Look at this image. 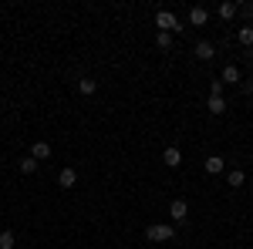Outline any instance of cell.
<instances>
[{"mask_svg":"<svg viewBox=\"0 0 253 249\" xmlns=\"http://www.w3.org/2000/svg\"><path fill=\"white\" fill-rule=\"evenodd\" d=\"M247 58H250V68H253V51H250V54H247Z\"/></svg>","mask_w":253,"mask_h":249,"instance_id":"obj_21","label":"cell"},{"mask_svg":"<svg viewBox=\"0 0 253 249\" xmlns=\"http://www.w3.org/2000/svg\"><path fill=\"white\" fill-rule=\"evenodd\" d=\"M14 246H17L14 232H0V249H14Z\"/></svg>","mask_w":253,"mask_h":249,"instance_id":"obj_17","label":"cell"},{"mask_svg":"<svg viewBox=\"0 0 253 249\" xmlns=\"http://www.w3.org/2000/svg\"><path fill=\"white\" fill-rule=\"evenodd\" d=\"M58 185L61 189H75V185H78V172H75L71 165H64V169L58 172Z\"/></svg>","mask_w":253,"mask_h":249,"instance_id":"obj_4","label":"cell"},{"mask_svg":"<svg viewBox=\"0 0 253 249\" xmlns=\"http://www.w3.org/2000/svg\"><path fill=\"white\" fill-rule=\"evenodd\" d=\"M206 20H210V10H206V7H193V10H189V24H193V27H203Z\"/></svg>","mask_w":253,"mask_h":249,"instance_id":"obj_12","label":"cell"},{"mask_svg":"<svg viewBox=\"0 0 253 249\" xmlns=\"http://www.w3.org/2000/svg\"><path fill=\"white\" fill-rule=\"evenodd\" d=\"M169 215H172V226L175 222H186L189 219V202L186 199H172L169 202Z\"/></svg>","mask_w":253,"mask_h":249,"instance_id":"obj_3","label":"cell"},{"mask_svg":"<svg viewBox=\"0 0 253 249\" xmlns=\"http://www.w3.org/2000/svg\"><path fill=\"white\" fill-rule=\"evenodd\" d=\"M172 239H175L172 222H152V226H145V243H172Z\"/></svg>","mask_w":253,"mask_h":249,"instance_id":"obj_1","label":"cell"},{"mask_svg":"<svg viewBox=\"0 0 253 249\" xmlns=\"http://www.w3.org/2000/svg\"><path fill=\"white\" fill-rule=\"evenodd\" d=\"M243 182H247V172H243V169H230V172H226V185H230V189H243Z\"/></svg>","mask_w":253,"mask_h":249,"instance_id":"obj_9","label":"cell"},{"mask_svg":"<svg viewBox=\"0 0 253 249\" xmlns=\"http://www.w3.org/2000/svg\"><path fill=\"white\" fill-rule=\"evenodd\" d=\"M31 155H34V158H38V162H47V158H51V145H47V142H34V145H31Z\"/></svg>","mask_w":253,"mask_h":249,"instance_id":"obj_10","label":"cell"},{"mask_svg":"<svg viewBox=\"0 0 253 249\" xmlns=\"http://www.w3.org/2000/svg\"><path fill=\"white\" fill-rule=\"evenodd\" d=\"M236 40L247 47V51H253V24H247V27H240L236 31Z\"/></svg>","mask_w":253,"mask_h":249,"instance_id":"obj_13","label":"cell"},{"mask_svg":"<svg viewBox=\"0 0 253 249\" xmlns=\"http://www.w3.org/2000/svg\"><path fill=\"white\" fill-rule=\"evenodd\" d=\"M78 91H81V95H95V91H98V81H95V77H81V81H78Z\"/></svg>","mask_w":253,"mask_h":249,"instance_id":"obj_15","label":"cell"},{"mask_svg":"<svg viewBox=\"0 0 253 249\" xmlns=\"http://www.w3.org/2000/svg\"><path fill=\"white\" fill-rule=\"evenodd\" d=\"M162 162H166L169 169H179V165H182V152H179L175 145H169V148L162 152Z\"/></svg>","mask_w":253,"mask_h":249,"instance_id":"obj_7","label":"cell"},{"mask_svg":"<svg viewBox=\"0 0 253 249\" xmlns=\"http://www.w3.org/2000/svg\"><path fill=\"white\" fill-rule=\"evenodd\" d=\"M236 14H243L247 20H253V3H236Z\"/></svg>","mask_w":253,"mask_h":249,"instance_id":"obj_19","label":"cell"},{"mask_svg":"<svg viewBox=\"0 0 253 249\" xmlns=\"http://www.w3.org/2000/svg\"><path fill=\"white\" fill-rule=\"evenodd\" d=\"M203 165H206V172H210V175L226 172V158H223V155H210V158H206Z\"/></svg>","mask_w":253,"mask_h":249,"instance_id":"obj_6","label":"cell"},{"mask_svg":"<svg viewBox=\"0 0 253 249\" xmlns=\"http://www.w3.org/2000/svg\"><path fill=\"white\" fill-rule=\"evenodd\" d=\"M156 27L162 31V34H179V31H182V24H179V17H175L172 10H159L156 14Z\"/></svg>","mask_w":253,"mask_h":249,"instance_id":"obj_2","label":"cell"},{"mask_svg":"<svg viewBox=\"0 0 253 249\" xmlns=\"http://www.w3.org/2000/svg\"><path fill=\"white\" fill-rule=\"evenodd\" d=\"M38 165H41V162L34 158V155H24V158H17V169H20L24 175H34V172H38Z\"/></svg>","mask_w":253,"mask_h":249,"instance_id":"obj_11","label":"cell"},{"mask_svg":"<svg viewBox=\"0 0 253 249\" xmlns=\"http://www.w3.org/2000/svg\"><path fill=\"white\" fill-rule=\"evenodd\" d=\"M219 81H223V84H240V68H236V64H223Z\"/></svg>","mask_w":253,"mask_h":249,"instance_id":"obj_8","label":"cell"},{"mask_svg":"<svg viewBox=\"0 0 253 249\" xmlns=\"http://www.w3.org/2000/svg\"><path fill=\"white\" fill-rule=\"evenodd\" d=\"M206 108H210V115H226V98H210Z\"/></svg>","mask_w":253,"mask_h":249,"instance_id":"obj_14","label":"cell"},{"mask_svg":"<svg viewBox=\"0 0 253 249\" xmlns=\"http://www.w3.org/2000/svg\"><path fill=\"white\" fill-rule=\"evenodd\" d=\"M156 44H159V51H169V47H172V34H162V31H159Z\"/></svg>","mask_w":253,"mask_h":249,"instance_id":"obj_18","label":"cell"},{"mask_svg":"<svg viewBox=\"0 0 253 249\" xmlns=\"http://www.w3.org/2000/svg\"><path fill=\"white\" fill-rule=\"evenodd\" d=\"M240 91H243V95H253V77L250 81H240Z\"/></svg>","mask_w":253,"mask_h":249,"instance_id":"obj_20","label":"cell"},{"mask_svg":"<svg viewBox=\"0 0 253 249\" xmlns=\"http://www.w3.org/2000/svg\"><path fill=\"white\" fill-rule=\"evenodd\" d=\"M193 54L199 61H213L216 58V47L210 44V40H196V47H193Z\"/></svg>","mask_w":253,"mask_h":249,"instance_id":"obj_5","label":"cell"},{"mask_svg":"<svg viewBox=\"0 0 253 249\" xmlns=\"http://www.w3.org/2000/svg\"><path fill=\"white\" fill-rule=\"evenodd\" d=\"M216 14H219L223 20H233L236 17V3H219V7H216Z\"/></svg>","mask_w":253,"mask_h":249,"instance_id":"obj_16","label":"cell"}]
</instances>
